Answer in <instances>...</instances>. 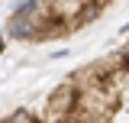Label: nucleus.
<instances>
[{"label":"nucleus","instance_id":"f257e3e1","mask_svg":"<svg viewBox=\"0 0 129 123\" xmlns=\"http://www.w3.org/2000/svg\"><path fill=\"white\" fill-rule=\"evenodd\" d=\"M81 97H84V91H81L78 84L64 81L61 88H55L52 97H48V117L55 120V117H64V113L78 110V107H81Z\"/></svg>","mask_w":129,"mask_h":123},{"label":"nucleus","instance_id":"f03ea898","mask_svg":"<svg viewBox=\"0 0 129 123\" xmlns=\"http://www.w3.org/2000/svg\"><path fill=\"white\" fill-rule=\"evenodd\" d=\"M7 36L13 42H36L39 39V26H36V19H16V16H10Z\"/></svg>","mask_w":129,"mask_h":123},{"label":"nucleus","instance_id":"7ed1b4c3","mask_svg":"<svg viewBox=\"0 0 129 123\" xmlns=\"http://www.w3.org/2000/svg\"><path fill=\"white\" fill-rule=\"evenodd\" d=\"M3 49H7V42H0V52H3Z\"/></svg>","mask_w":129,"mask_h":123}]
</instances>
